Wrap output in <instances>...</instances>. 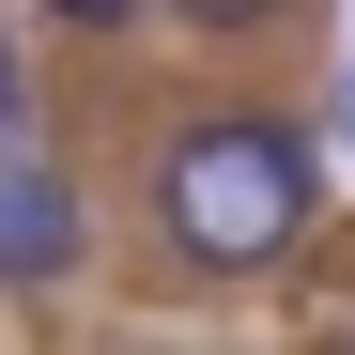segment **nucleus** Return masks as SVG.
Listing matches in <instances>:
<instances>
[{"instance_id": "obj_1", "label": "nucleus", "mask_w": 355, "mask_h": 355, "mask_svg": "<svg viewBox=\"0 0 355 355\" xmlns=\"http://www.w3.org/2000/svg\"><path fill=\"white\" fill-rule=\"evenodd\" d=\"M309 216H324V155L278 108H201L155 155V248L186 278H278L309 248Z\"/></svg>"}, {"instance_id": "obj_2", "label": "nucleus", "mask_w": 355, "mask_h": 355, "mask_svg": "<svg viewBox=\"0 0 355 355\" xmlns=\"http://www.w3.org/2000/svg\"><path fill=\"white\" fill-rule=\"evenodd\" d=\"M78 263H93V201H78V170L31 155V139H0V293H62Z\"/></svg>"}, {"instance_id": "obj_3", "label": "nucleus", "mask_w": 355, "mask_h": 355, "mask_svg": "<svg viewBox=\"0 0 355 355\" xmlns=\"http://www.w3.org/2000/svg\"><path fill=\"white\" fill-rule=\"evenodd\" d=\"M155 16H186V31H263L278 0H155Z\"/></svg>"}, {"instance_id": "obj_4", "label": "nucleus", "mask_w": 355, "mask_h": 355, "mask_svg": "<svg viewBox=\"0 0 355 355\" xmlns=\"http://www.w3.org/2000/svg\"><path fill=\"white\" fill-rule=\"evenodd\" d=\"M62 31H139V0H46Z\"/></svg>"}, {"instance_id": "obj_5", "label": "nucleus", "mask_w": 355, "mask_h": 355, "mask_svg": "<svg viewBox=\"0 0 355 355\" xmlns=\"http://www.w3.org/2000/svg\"><path fill=\"white\" fill-rule=\"evenodd\" d=\"M0 139H31V78H16V46H0Z\"/></svg>"}, {"instance_id": "obj_6", "label": "nucleus", "mask_w": 355, "mask_h": 355, "mask_svg": "<svg viewBox=\"0 0 355 355\" xmlns=\"http://www.w3.org/2000/svg\"><path fill=\"white\" fill-rule=\"evenodd\" d=\"M340 124H355V62H340Z\"/></svg>"}]
</instances>
